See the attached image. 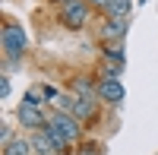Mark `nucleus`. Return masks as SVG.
Listing matches in <instances>:
<instances>
[{
  "mask_svg": "<svg viewBox=\"0 0 158 155\" xmlns=\"http://www.w3.org/2000/svg\"><path fill=\"white\" fill-rule=\"evenodd\" d=\"M85 3H92V6H101V10H108V6H111V0H85Z\"/></svg>",
  "mask_w": 158,
  "mask_h": 155,
  "instance_id": "obj_10",
  "label": "nucleus"
},
{
  "mask_svg": "<svg viewBox=\"0 0 158 155\" xmlns=\"http://www.w3.org/2000/svg\"><path fill=\"white\" fill-rule=\"evenodd\" d=\"M0 92H3V98L10 95V79H6V76H3V82H0Z\"/></svg>",
  "mask_w": 158,
  "mask_h": 155,
  "instance_id": "obj_11",
  "label": "nucleus"
},
{
  "mask_svg": "<svg viewBox=\"0 0 158 155\" xmlns=\"http://www.w3.org/2000/svg\"><path fill=\"white\" fill-rule=\"evenodd\" d=\"M85 16H89L85 0H70V3H63V10H60V22L67 25V29H82Z\"/></svg>",
  "mask_w": 158,
  "mask_h": 155,
  "instance_id": "obj_3",
  "label": "nucleus"
},
{
  "mask_svg": "<svg viewBox=\"0 0 158 155\" xmlns=\"http://www.w3.org/2000/svg\"><path fill=\"white\" fill-rule=\"evenodd\" d=\"M19 124L25 127V130H44L48 127V117L41 114V105H35V101L25 98L19 105Z\"/></svg>",
  "mask_w": 158,
  "mask_h": 155,
  "instance_id": "obj_4",
  "label": "nucleus"
},
{
  "mask_svg": "<svg viewBox=\"0 0 158 155\" xmlns=\"http://www.w3.org/2000/svg\"><path fill=\"white\" fill-rule=\"evenodd\" d=\"M95 95L101 101H108V105H117V101H123V82L104 76V79H98V86H95Z\"/></svg>",
  "mask_w": 158,
  "mask_h": 155,
  "instance_id": "obj_5",
  "label": "nucleus"
},
{
  "mask_svg": "<svg viewBox=\"0 0 158 155\" xmlns=\"http://www.w3.org/2000/svg\"><path fill=\"white\" fill-rule=\"evenodd\" d=\"M25 48H29L25 32L19 29L16 22H6V29H3V51H6V57H10V60H19V57L25 54Z\"/></svg>",
  "mask_w": 158,
  "mask_h": 155,
  "instance_id": "obj_1",
  "label": "nucleus"
},
{
  "mask_svg": "<svg viewBox=\"0 0 158 155\" xmlns=\"http://www.w3.org/2000/svg\"><path fill=\"white\" fill-rule=\"evenodd\" d=\"M48 127H51V130H57L67 143H76V139H79V117H73V114H67V111L51 114Z\"/></svg>",
  "mask_w": 158,
  "mask_h": 155,
  "instance_id": "obj_2",
  "label": "nucleus"
},
{
  "mask_svg": "<svg viewBox=\"0 0 158 155\" xmlns=\"http://www.w3.org/2000/svg\"><path fill=\"white\" fill-rule=\"evenodd\" d=\"M108 13V19H127V13H130V0H111V6L104 10Z\"/></svg>",
  "mask_w": 158,
  "mask_h": 155,
  "instance_id": "obj_9",
  "label": "nucleus"
},
{
  "mask_svg": "<svg viewBox=\"0 0 158 155\" xmlns=\"http://www.w3.org/2000/svg\"><path fill=\"white\" fill-rule=\"evenodd\" d=\"M123 32H127V22L123 19H108V22H104L101 25V38H104V41H117V38H123Z\"/></svg>",
  "mask_w": 158,
  "mask_h": 155,
  "instance_id": "obj_6",
  "label": "nucleus"
},
{
  "mask_svg": "<svg viewBox=\"0 0 158 155\" xmlns=\"http://www.w3.org/2000/svg\"><path fill=\"white\" fill-rule=\"evenodd\" d=\"M32 152H35V155H60V152L54 149V143L48 139L44 130H41V133H35V139H32Z\"/></svg>",
  "mask_w": 158,
  "mask_h": 155,
  "instance_id": "obj_7",
  "label": "nucleus"
},
{
  "mask_svg": "<svg viewBox=\"0 0 158 155\" xmlns=\"http://www.w3.org/2000/svg\"><path fill=\"white\" fill-rule=\"evenodd\" d=\"M60 3H70V0H60Z\"/></svg>",
  "mask_w": 158,
  "mask_h": 155,
  "instance_id": "obj_12",
  "label": "nucleus"
},
{
  "mask_svg": "<svg viewBox=\"0 0 158 155\" xmlns=\"http://www.w3.org/2000/svg\"><path fill=\"white\" fill-rule=\"evenodd\" d=\"M3 155H32V139H10L3 146Z\"/></svg>",
  "mask_w": 158,
  "mask_h": 155,
  "instance_id": "obj_8",
  "label": "nucleus"
}]
</instances>
